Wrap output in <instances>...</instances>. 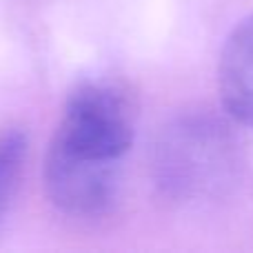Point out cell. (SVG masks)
<instances>
[{"instance_id": "6da1fadb", "label": "cell", "mask_w": 253, "mask_h": 253, "mask_svg": "<svg viewBox=\"0 0 253 253\" xmlns=\"http://www.w3.org/2000/svg\"><path fill=\"white\" fill-rule=\"evenodd\" d=\"M133 126V102L120 84L96 78L69 93L42 167L47 198L62 213L100 218L114 209Z\"/></svg>"}, {"instance_id": "7a4b0ae2", "label": "cell", "mask_w": 253, "mask_h": 253, "mask_svg": "<svg viewBox=\"0 0 253 253\" xmlns=\"http://www.w3.org/2000/svg\"><path fill=\"white\" fill-rule=\"evenodd\" d=\"M227 140L218 126L205 123L180 125L160 149V182L171 193H189L213 180L224 160Z\"/></svg>"}, {"instance_id": "3957f363", "label": "cell", "mask_w": 253, "mask_h": 253, "mask_svg": "<svg viewBox=\"0 0 253 253\" xmlns=\"http://www.w3.org/2000/svg\"><path fill=\"white\" fill-rule=\"evenodd\" d=\"M218 89L224 111L236 123L253 129V13L233 27L224 42Z\"/></svg>"}, {"instance_id": "277c9868", "label": "cell", "mask_w": 253, "mask_h": 253, "mask_svg": "<svg viewBox=\"0 0 253 253\" xmlns=\"http://www.w3.org/2000/svg\"><path fill=\"white\" fill-rule=\"evenodd\" d=\"M27 160V135L22 129H11L0 133V218L9 209L13 196L22 180Z\"/></svg>"}]
</instances>
